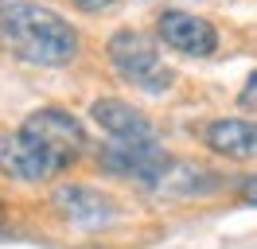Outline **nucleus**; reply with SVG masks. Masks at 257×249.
Here are the masks:
<instances>
[{
	"label": "nucleus",
	"instance_id": "nucleus-11",
	"mask_svg": "<svg viewBox=\"0 0 257 249\" xmlns=\"http://www.w3.org/2000/svg\"><path fill=\"white\" fill-rule=\"evenodd\" d=\"M78 12H90V16H97V12H109L113 4H121V0H70Z\"/></svg>",
	"mask_w": 257,
	"mask_h": 249
},
{
	"label": "nucleus",
	"instance_id": "nucleus-6",
	"mask_svg": "<svg viewBox=\"0 0 257 249\" xmlns=\"http://www.w3.org/2000/svg\"><path fill=\"white\" fill-rule=\"evenodd\" d=\"M55 210L70 222V226H82V230H105L117 222V202L97 191L90 183H66V187H55Z\"/></svg>",
	"mask_w": 257,
	"mask_h": 249
},
{
	"label": "nucleus",
	"instance_id": "nucleus-1",
	"mask_svg": "<svg viewBox=\"0 0 257 249\" xmlns=\"http://www.w3.org/2000/svg\"><path fill=\"white\" fill-rule=\"evenodd\" d=\"M0 47L28 66H70L78 59V31L47 4L8 0L0 4Z\"/></svg>",
	"mask_w": 257,
	"mask_h": 249
},
{
	"label": "nucleus",
	"instance_id": "nucleus-4",
	"mask_svg": "<svg viewBox=\"0 0 257 249\" xmlns=\"http://www.w3.org/2000/svg\"><path fill=\"white\" fill-rule=\"evenodd\" d=\"M172 156L164 152L156 140H109L101 152H97V164L121 179H137L141 187H152L156 175L164 171Z\"/></svg>",
	"mask_w": 257,
	"mask_h": 249
},
{
	"label": "nucleus",
	"instance_id": "nucleus-2",
	"mask_svg": "<svg viewBox=\"0 0 257 249\" xmlns=\"http://www.w3.org/2000/svg\"><path fill=\"white\" fill-rule=\"evenodd\" d=\"M105 59L117 70V78H125L128 86H141L148 93H164L176 82V74L160 62L156 39L145 31H117L105 43Z\"/></svg>",
	"mask_w": 257,
	"mask_h": 249
},
{
	"label": "nucleus",
	"instance_id": "nucleus-12",
	"mask_svg": "<svg viewBox=\"0 0 257 249\" xmlns=\"http://www.w3.org/2000/svg\"><path fill=\"white\" fill-rule=\"evenodd\" d=\"M241 199L249 202V206H257V175H249V179H241Z\"/></svg>",
	"mask_w": 257,
	"mask_h": 249
},
{
	"label": "nucleus",
	"instance_id": "nucleus-9",
	"mask_svg": "<svg viewBox=\"0 0 257 249\" xmlns=\"http://www.w3.org/2000/svg\"><path fill=\"white\" fill-rule=\"evenodd\" d=\"M210 152L230 156V160H253L257 156V121H241V117H218L203 129Z\"/></svg>",
	"mask_w": 257,
	"mask_h": 249
},
{
	"label": "nucleus",
	"instance_id": "nucleus-14",
	"mask_svg": "<svg viewBox=\"0 0 257 249\" xmlns=\"http://www.w3.org/2000/svg\"><path fill=\"white\" fill-rule=\"evenodd\" d=\"M4 218H8V210H4V202H0V226H4Z\"/></svg>",
	"mask_w": 257,
	"mask_h": 249
},
{
	"label": "nucleus",
	"instance_id": "nucleus-3",
	"mask_svg": "<svg viewBox=\"0 0 257 249\" xmlns=\"http://www.w3.org/2000/svg\"><path fill=\"white\" fill-rule=\"evenodd\" d=\"M0 171L20 179V183H47V179H55L63 171V164L32 133L16 129V133H4L0 137Z\"/></svg>",
	"mask_w": 257,
	"mask_h": 249
},
{
	"label": "nucleus",
	"instance_id": "nucleus-7",
	"mask_svg": "<svg viewBox=\"0 0 257 249\" xmlns=\"http://www.w3.org/2000/svg\"><path fill=\"white\" fill-rule=\"evenodd\" d=\"M156 31H160V43H168L172 51H179V55H191V59H207V55L218 51V31H214V24L203 20V16L179 12V8L164 12L160 20H156Z\"/></svg>",
	"mask_w": 257,
	"mask_h": 249
},
{
	"label": "nucleus",
	"instance_id": "nucleus-5",
	"mask_svg": "<svg viewBox=\"0 0 257 249\" xmlns=\"http://www.w3.org/2000/svg\"><path fill=\"white\" fill-rule=\"evenodd\" d=\"M24 133H32L63 168L74 164V160L86 152V129H82L78 117L66 113V109H35L32 117L24 121Z\"/></svg>",
	"mask_w": 257,
	"mask_h": 249
},
{
	"label": "nucleus",
	"instance_id": "nucleus-8",
	"mask_svg": "<svg viewBox=\"0 0 257 249\" xmlns=\"http://www.w3.org/2000/svg\"><path fill=\"white\" fill-rule=\"evenodd\" d=\"M90 117H94L113 140H156V129L145 113L128 101H117V97H101L90 105Z\"/></svg>",
	"mask_w": 257,
	"mask_h": 249
},
{
	"label": "nucleus",
	"instance_id": "nucleus-10",
	"mask_svg": "<svg viewBox=\"0 0 257 249\" xmlns=\"http://www.w3.org/2000/svg\"><path fill=\"white\" fill-rule=\"evenodd\" d=\"M214 187H218V179H214L210 171L195 168V164L168 160L164 171L156 175V183L148 187V191H156V195H176V199H191V195H210Z\"/></svg>",
	"mask_w": 257,
	"mask_h": 249
},
{
	"label": "nucleus",
	"instance_id": "nucleus-13",
	"mask_svg": "<svg viewBox=\"0 0 257 249\" xmlns=\"http://www.w3.org/2000/svg\"><path fill=\"white\" fill-rule=\"evenodd\" d=\"M257 101V74H249V82H245V105H253Z\"/></svg>",
	"mask_w": 257,
	"mask_h": 249
}]
</instances>
